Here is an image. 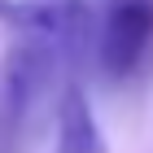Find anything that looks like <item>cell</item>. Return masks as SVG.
Segmentation results:
<instances>
[{"label":"cell","mask_w":153,"mask_h":153,"mask_svg":"<svg viewBox=\"0 0 153 153\" xmlns=\"http://www.w3.org/2000/svg\"><path fill=\"white\" fill-rule=\"evenodd\" d=\"M149 39H153V0H105L101 39H96V57L105 74L114 79L131 74L140 66Z\"/></svg>","instance_id":"cell-1"},{"label":"cell","mask_w":153,"mask_h":153,"mask_svg":"<svg viewBox=\"0 0 153 153\" xmlns=\"http://www.w3.org/2000/svg\"><path fill=\"white\" fill-rule=\"evenodd\" d=\"M61 153H101V131L79 88H70L61 101Z\"/></svg>","instance_id":"cell-2"}]
</instances>
